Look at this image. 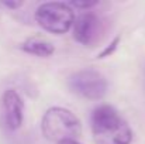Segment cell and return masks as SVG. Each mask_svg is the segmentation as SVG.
Listing matches in <instances>:
<instances>
[{"label":"cell","instance_id":"1","mask_svg":"<svg viewBox=\"0 0 145 144\" xmlns=\"http://www.w3.org/2000/svg\"><path fill=\"white\" fill-rule=\"evenodd\" d=\"M90 129L95 144H131L133 130L110 105H100L92 113Z\"/></svg>","mask_w":145,"mask_h":144},{"label":"cell","instance_id":"2","mask_svg":"<svg viewBox=\"0 0 145 144\" xmlns=\"http://www.w3.org/2000/svg\"><path fill=\"white\" fill-rule=\"evenodd\" d=\"M42 136L54 143L63 140H78L82 136V122L69 109L49 107L41 119Z\"/></svg>","mask_w":145,"mask_h":144},{"label":"cell","instance_id":"3","mask_svg":"<svg viewBox=\"0 0 145 144\" xmlns=\"http://www.w3.org/2000/svg\"><path fill=\"white\" fill-rule=\"evenodd\" d=\"M35 21L40 27L52 34L68 33L75 23L73 9L63 1H47L35 10Z\"/></svg>","mask_w":145,"mask_h":144},{"label":"cell","instance_id":"4","mask_svg":"<svg viewBox=\"0 0 145 144\" xmlns=\"http://www.w3.org/2000/svg\"><path fill=\"white\" fill-rule=\"evenodd\" d=\"M72 93L88 100H101L108 89L106 76L96 69H80L68 78Z\"/></svg>","mask_w":145,"mask_h":144},{"label":"cell","instance_id":"5","mask_svg":"<svg viewBox=\"0 0 145 144\" xmlns=\"http://www.w3.org/2000/svg\"><path fill=\"white\" fill-rule=\"evenodd\" d=\"M1 105L6 127L11 132L18 130L24 122V102L21 96L14 89H7L3 93Z\"/></svg>","mask_w":145,"mask_h":144},{"label":"cell","instance_id":"6","mask_svg":"<svg viewBox=\"0 0 145 144\" xmlns=\"http://www.w3.org/2000/svg\"><path fill=\"white\" fill-rule=\"evenodd\" d=\"M72 28H73V38L79 44L85 47H90L99 38L100 18L95 13H83L75 17V23Z\"/></svg>","mask_w":145,"mask_h":144},{"label":"cell","instance_id":"7","mask_svg":"<svg viewBox=\"0 0 145 144\" xmlns=\"http://www.w3.org/2000/svg\"><path fill=\"white\" fill-rule=\"evenodd\" d=\"M20 48L25 54L35 55V57H40V58H48L55 52L54 44L49 41L48 38H45L42 36L28 37L25 41H23L20 44Z\"/></svg>","mask_w":145,"mask_h":144},{"label":"cell","instance_id":"8","mask_svg":"<svg viewBox=\"0 0 145 144\" xmlns=\"http://www.w3.org/2000/svg\"><path fill=\"white\" fill-rule=\"evenodd\" d=\"M120 41H121V37L120 36H116L111 41H110V44L107 45V47L104 48L100 54H97V59H103V58H107V57H111L114 52H116V49L118 48V44H120Z\"/></svg>","mask_w":145,"mask_h":144},{"label":"cell","instance_id":"9","mask_svg":"<svg viewBox=\"0 0 145 144\" xmlns=\"http://www.w3.org/2000/svg\"><path fill=\"white\" fill-rule=\"evenodd\" d=\"M69 4V7H76V9H86V10H89V9H92V7H95V6H97L99 4V1H88V0H85V1H69L68 3Z\"/></svg>","mask_w":145,"mask_h":144},{"label":"cell","instance_id":"10","mask_svg":"<svg viewBox=\"0 0 145 144\" xmlns=\"http://www.w3.org/2000/svg\"><path fill=\"white\" fill-rule=\"evenodd\" d=\"M1 4H3L4 7L10 9V10H17V9H20L24 3H23V1H14V0H4V1H1Z\"/></svg>","mask_w":145,"mask_h":144},{"label":"cell","instance_id":"11","mask_svg":"<svg viewBox=\"0 0 145 144\" xmlns=\"http://www.w3.org/2000/svg\"><path fill=\"white\" fill-rule=\"evenodd\" d=\"M56 144H82V143H79L78 140H63V141H59Z\"/></svg>","mask_w":145,"mask_h":144}]
</instances>
